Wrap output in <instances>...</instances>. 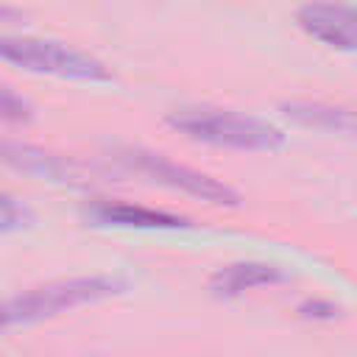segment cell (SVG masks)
Here are the masks:
<instances>
[{"instance_id":"cell-1","label":"cell","mask_w":357,"mask_h":357,"mask_svg":"<svg viewBox=\"0 0 357 357\" xmlns=\"http://www.w3.org/2000/svg\"><path fill=\"white\" fill-rule=\"evenodd\" d=\"M128 284L117 276H75V279H59L39 287H31L25 293H17L11 298L0 301V329L25 326L33 321L53 318L59 312L98 304L112 296H120Z\"/></svg>"},{"instance_id":"cell-2","label":"cell","mask_w":357,"mask_h":357,"mask_svg":"<svg viewBox=\"0 0 357 357\" xmlns=\"http://www.w3.org/2000/svg\"><path fill=\"white\" fill-rule=\"evenodd\" d=\"M167 126L178 134L215 145V148H234V151H276L284 145L282 128L268 120L240 114L231 109L215 106H190L176 109L167 114Z\"/></svg>"},{"instance_id":"cell-3","label":"cell","mask_w":357,"mask_h":357,"mask_svg":"<svg viewBox=\"0 0 357 357\" xmlns=\"http://www.w3.org/2000/svg\"><path fill=\"white\" fill-rule=\"evenodd\" d=\"M0 61L36 75H53L64 81H84V84L112 81V73L100 59L53 39L0 36Z\"/></svg>"},{"instance_id":"cell-4","label":"cell","mask_w":357,"mask_h":357,"mask_svg":"<svg viewBox=\"0 0 357 357\" xmlns=\"http://www.w3.org/2000/svg\"><path fill=\"white\" fill-rule=\"evenodd\" d=\"M120 159L131 170H137V173L148 176L151 181L165 184L170 190H178V192H187V195H195L201 201L220 204V206H237L240 204V195L229 184H223V181H218L201 170H192L187 165H178L162 153H153L145 148H126V151H120Z\"/></svg>"},{"instance_id":"cell-5","label":"cell","mask_w":357,"mask_h":357,"mask_svg":"<svg viewBox=\"0 0 357 357\" xmlns=\"http://www.w3.org/2000/svg\"><path fill=\"white\" fill-rule=\"evenodd\" d=\"M298 25L307 36L337 47L357 50V8L340 3H307L298 8Z\"/></svg>"},{"instance_id":"cell-6","label":"cell","mask_w":357,"mask_h":357,"mask_svg":"<svg viewBox=\"0 0 357 357\" xmlns=\"http://www.w3.org/2000/svg\"><path fill=\"white\" fill-rule=\"evenodd\" d=\"M0 165H8L14 170H22L36 178H47V181H64V184L81 181V167L75 162L59 153H50L45 148H36V145L0 139Z\"/></svg>"},{"instance_id":"cell-7","label":"cell","mask_w":357,"mask_h":357,"mask_svg":"<svg viewBox=\"0 0 357 357\" xmlns=\"http://www.w3.org/2000/svg\"><path fill=\"white\" fill-rule=\"evenodd\" d=\"M89 218L100 226H120V229H187L190 220L165 209H151L126 201H100L89 209Z\"/></svg>"},{"instance_id":"cell-8","label":"cell","mask_w":357,"mask_h":357,"mask_svg":"<svg viewBox=\"0 0 357 357\" xmlns=\"http://www.w3.org/2000/svg\"><path fill=\"white\" fill-rule=\"evenodd\" d=\"M284 282V271L279 265H268V262H231L218 268L209 276V290L220 298H234L243 296L245 290L254 287H271Z\"/></svg>"},{"instance_id":"cell-9","label":"cell","mask_w":357,"mask_h":357,"mask_svg":"<svg viewBox=\"0 0 357 357\" xmlns=\"http://www.w3.org/2000/svg\"><path fill=\"white\" fill-rule=\"evenodd\" d=\"M282 112L284 117H290L293 123L304 128H321V131H337V134L357 137V109L332 106L321 100H290V103H282Z\"/></svg>"},{"instance_id":"cell-10","label":"cell","mask_w":357,"mask_h":357,"mask_svg":"<svg viewBox=\"0 0 357 357\" xmlns=\"http://www.w3.org/2000/svg\"><path fill=\"white\" fill-rule=\"evenodd\" d=\"M31 223V212L11 192L0 190V231H17Z\"/></svg>"},{"instance_id":"cell-11","label":"cell","mask_w":357,"mask_h":357,"mask_svg":"<svg viewBox=\"0 0 357 357\" xmlns=\"http://www.w3.org/2000/svg\"><path fill=\"white\" fill-rule=\"evenodd\" d=\"M31 117H33L31 103L0 84V120H6V123H28Z\"/></svg>"},{"instance_id":"cell-12","label":"cell","mask_w":357,"mask_h":357,"mask_svg":"<svg viewBox=\"0 0 357 357\" xmlns=\"http://www.w3.org/2000/svg\"><path fill=\"white\" fill-rule=\"evenodd\" d=\"M298 312L304 318H332L335 315V307L332 304H321V301H307L298 307Z\"/></svg>"}]
</instances>
